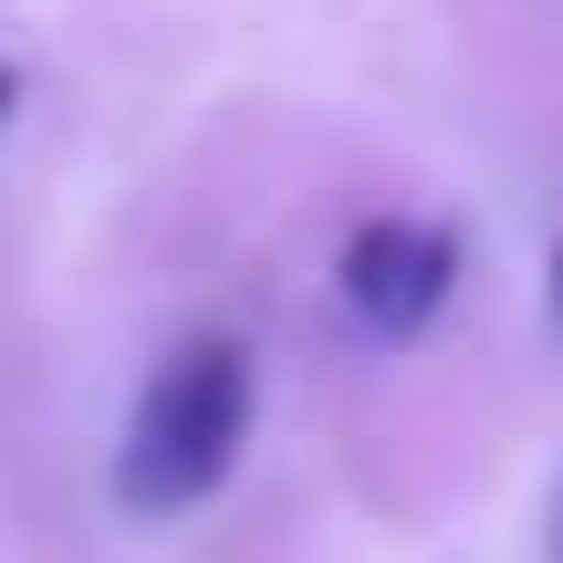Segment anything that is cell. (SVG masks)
Returning a JSON list of instances; mask_svg holds the SVG:
<instances>
[{
  "mask_svg": "<svg viewBox=\"0 0 563 563\" xmlns=\"http://www.w3.org/2000/svg\"><path fill=\"white\" fill-rule=\"evenodd\" d=\"M251 439V344L241 334H188L178 355L146 376L136 418L115 439V501L136 522H167V511H199L209 490L241 470Z\"/></svg>",
  "mask_w": 563,
  "mask_h": 563,
  "instance_id": "1",
  "label": "cell"
},
{
  "mask_svg": "<svg viewBox=\"0 0 563 563\" xmlns=\"http://www.w3.org/2000/svg\"><path fill=\"white\" fill-rule=\"evenodd\" d=\"M334 292L355 302V323L386 334V344L428 334V323L449 313V292H460V230L449 220H365L355 241H344V262H334Z\"/></svg>",
  "mask_w": 563,
  "mask_h": 563,
  "instance_id": "2",
  "label": "cell"
},
{
  "mask_svg": "<svg viewBox=\"0 0 563 563\" xmlns=\"http://www.w3.org/2000/svg\"><path fill=\"white\" fill-rule=\"evenodd\" d=\"M543 313H553V334H563V241H553V262H543Z\"/></svg>",
  "mask_w": 563,
  "mask_h": 563,
  "instance_id": "3",
  "label": "cell"
},
{
  "mask_svg": "<svg viewBox=\"0 0 563 563\" xmlns=\"http://www.w3.org/2000/svg\"><path fill=\"white\" fill-rule=\"evenodd\" d=\"M11 104H21V63L0 53V125H11Z\"/></svg>",
  "mask_w": 563,
  "mask_h": 563,
  "instance_id": "4",
  "label": "cell"
}]
</instances>
